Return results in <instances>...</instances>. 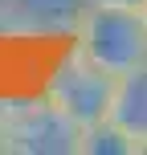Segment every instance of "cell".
I'll return each instance as SVG.
<instances>
[{"label": "cell", "instance_id": "6da1fadb", "mask_svg": "<svg viewBox=\"0 0 147 155\" xmlns=\"http://www.w3.org/2000/svg\"><path fill=\"white\" fill-rule=\"evenodd\" d=\"M70 41L98 70H106L115 78L147 65V16L131 12V8L86 4V12L78 16V29H74Z\"/></svg>", "mask_w": 147, "mask_h": 155}, {"label": "cell", "instance_id": "7a4b0ae2", "mask_svg": "<svg viewBox=\"0 0 147 155\" xmlns=\"http://www.w3.org/2000/svg\"><path fill=\"white\" fill-rule=\"evenodd\" d=\"M115 82H119L115 74L98 70L74 41H65L62 53L49 65L45 82H41V94L86 131V127H94V123H106L110 98H115Z\"/></svg>", "mask_w": 147, "mask_h": 155}, {"label": "cell", "instance_id": "3957f363", "mask_svg": "<svg viewBox=\"0 0 147 155\" xmlns=\"http://www.w3.org/2000/svg\"><path fill=\"white\" fill-rule=\"evenodd\" d=\"M8 127V155H78L82 127L65 110H57L45 94L29 98H0Z\"/></svg>", "mask_w": 147, "mask_h": 155}, {"label": "cell", "instance_id": "277c9868", "mask_svg": "<svg viewBox=\"0 0 147 155\" xmlns=\"http://www.w3.org/2000/svg\"><path fill=\"white\" fill-rule=\"evenodd\" d=\"M106 123L119 127L139 155H147V65L123 74L115 82V98H110Z\"/></svg>", "mask_w": 147, "mask_h": 155}, {"label": "cell", "instance_id": "5b68a950", "mask_svg": "<svg viewBox=\"0 0 147 155\" xmlns=\"http://www.w3.org/2000/svg\"><path fill=\"white\" fill-rule=\"evenodd\" d=\"M78 155H139V151L131 147V139H127L119 127L94 123V127L82 131V151H78Z\"/></svg>", "mask_w": 147, "mask_h": 155}, {"label": "cell", "instance_id": "8992f818", "mask_svg": "<svg viewBox=\"0 0 147 155\" xmlns=\"http://www.w3.org/2000/svg\"><path fill=\"white\" fill-rule=\"evenodd\" d=\"M21 37H29V29H25L16 4L12 0H0V41H21Z\"/></svg>", "mask_w": 147, "mask_h": 155}, {"label": "cell", "instance_id": "52a82bcc", "mask_svg": "<svg viewBox=\"0 0 147 155\" xmlns=\"http://www.w3.org/2000/svg\"><path fill=\"white\" fill-rule=\"evenodd\" d=\"M98 8H131V12H147V0H86Z\"/></svg>", "mask_w": 147, "mask_h": 155}, {"label": "cell", "instance_id": "ba28073f", "mask_svg": "<svg viewBox=\"0 0 147 155\" xmlns=\"http://www.w3.org/2000/svg\"><path fill=\"white\" fill-rule=\"evenodd\" d=\"M0 155H8V127H4V110H0Z\"/></svg>", "mask_w": 147, "mask_h": 155}, {"label": "cell", "instance_id": "9c48e42d", "mask_svg": "<svg viewBox=\"0 0 147 155\" xmlns=\"http://www.w3.org/2000/svg\"><path fill=\"white\" fill-rule=\"evenodd\" d=\"M143 16H147V12H143Z\"/></svg>", "mask_w": 147, "mask_h": 155}]
</instances>
